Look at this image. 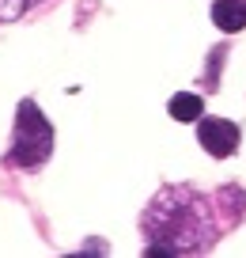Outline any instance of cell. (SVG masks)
<instances>
[{
  "mask_svg": "<svg viewBox=\"0 0 246 258\" xmlns=\"http://www.w3.org/2000/svg\"><path fill=\"white\" fill-rule=\"evenodd\" d=\"M144 228L155 235L148 254H186V250H205L212 243L216 228L208 220V205L201 202V194L171 186L151 202L144 213Z\"/></svg>",
  "mask_w": 246,
  "mask_h": 258,
  "instance_id": "cell-1",
  "label": "cell"
},
{
  "mask_svg": "<svg viewBox=\"0 0 246 258\" xmlns=\"http://www.w3.org/2000/svg\"><path fill=\"white\" fill-rule=\"evenodd\" d=\"M49 145H53V129L49 121L42 118V110L23 99L16 114V137H12V160L19 167H38L42 160L49 156Z\"/></svg>",
  "mask_w": 246,
  "mask_h": 258,
  "instance_id": "cell-2",
  "label": "cell"
},
{
  "mask_svg": "<svg viewBox=\"0 0 246 258\" xmlns=\"http://www.w3.org/2000/svg\"><path fill=\"white\" fill-rule=\"evenodd\" d=\"M197 145L205 148L208 156H235L238 148V125L227 118H201L197 125Z\"/></svg>",
  "mask_w": 246,
  "mask_h": 258,
  "instance_id": "cell-3",
  "label": "cell"
},
{
  "mask_svg": "<svg viewBox=\"0 0 246 258\" xmlns=\"http://www.w3.org/2000/svg\"><path fill=\"white\" fill-rule=\"evenodd\" d=\"M212 19H216V27L227 31V34L242 31L246 27V0H216L212 4Z\"/></svg>",
  "mask_w": 246,
  "mask_h": 258,
  "instance_id": "cell-4",
  "label": "cell"
},
{
  "mask_svg": "<svg viewBox=\"0 0 246 258\" xmlns=\"http://www.w3.org/2000/svg\"><path fill=\"white\" fill-rule=\"evenodd\" d=\"M171 118L175 121H201V114H205V103H201V95H190V91H178L175 99H171Z\"/></svg>",
  "mask_w": 246,
  "mask_h": 258,
  "instance_id": "cell-5",
  "label": "cell"
}]
</instances>
